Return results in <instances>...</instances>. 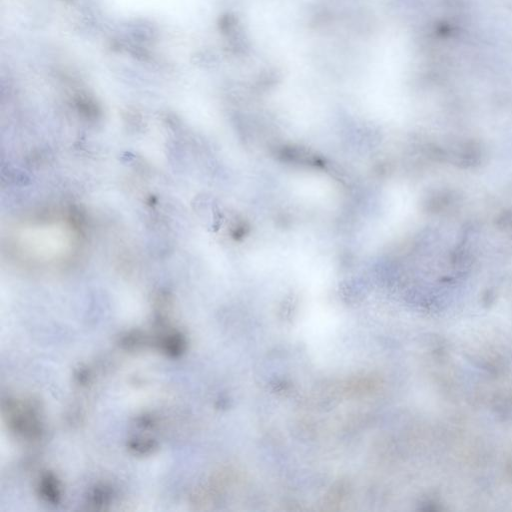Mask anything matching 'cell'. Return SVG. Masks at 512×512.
<instances>
[{
    "instance_id": "obj_1",
    "label": "cell",
    "mask_w": 512,
    "mask_h": 512,
    "mask_svg": "<svg viewBox=\"0 0 512 512\" xmlns=\"http://www.w3.org/2000/svg\"><path fill=\"white\" fill-rule=\"evenodd\" d=\"M253 38L269 52L292 56L299 48L300 39L291 14L273 0L253 3L248 14Z\"/></svg>"
}]
</instances>
